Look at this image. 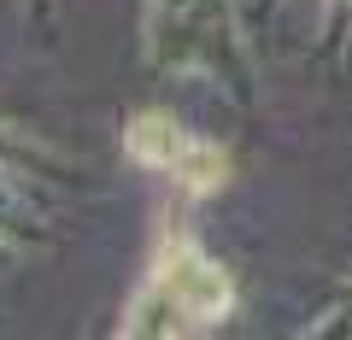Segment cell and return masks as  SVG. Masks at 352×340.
<instances>
[{
  "mask_svg": "<svg viewBox=\"0 0 352 340\" xmlns=\"http://www.w3.org/2000/svg\"><path fill=\"white\" fill-rule=\"evenodd\" d=\"M159 288H164V305L176 311V328H182V323H188V328H200V323H212V317L229 305L223 276H217V270L206 264V258L182 252V247H176L170 258H164V270H159Z\"/></svg>",
  "mask_w": 352,
  "mask_h": 340,
  "instance_id": "obj_1",
  "label": "cell"
},
{
  "mask_svg": "<svg viewBox=\"0 0 352 340\" xmlns=\"http://www.w3.org/2000/svg\"><path fill=\"white\" fill-rule=\"evenodd\" d=\"M129 141H135V152H141V159H159V164H170V170H176L182 182H188V188H212V182L223 177V159H217L212 147L188 141L182 129H164V124H153V117H141Z\"/></svg>",
  "mask_w": 352,
  "mask_h": 340,
  "instance_id": "obj_2",
  "label": "cell"
}]
</instances>
